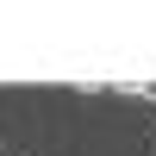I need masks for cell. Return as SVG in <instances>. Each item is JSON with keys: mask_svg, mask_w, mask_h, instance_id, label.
Wrapping results in <instances>:
<instances>
[{"mask_svg": "<svg viewBox=\"0 0 156 156\" xmlns=\"http://www.w3.org/2000/svg\"><path fill=\"white\" fill-rule=\"evenodd\" d=\"M150 131H156V125H150Z\"/></svg>", "mask_w": 156, "mask_h": 156, "instance_id": "2", "label": "cell"}, {"mask_svg": "<svg viewBox=\"0 0 156 156\" xmlns=\"http://www.w3.org/2000/svg\"><path fill=\"white\" fill-rule=\"evenodd\" d=\"M125 94H131V100H150V106H156V81H125Z\"/></svg>", "mask_w": 156, "mask_h": 156, "instance_id": "1", "label": "cell"}]
</instances>
